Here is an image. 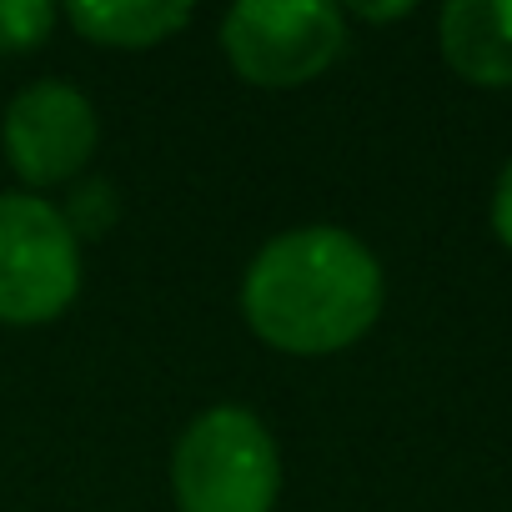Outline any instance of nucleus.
Wrapping results in <instances>:
<instances>
[{
  "label": "nucleus",
  "mask_w": 512,
  "mask_h": 512,
  "mask_svg": "<svg viewBox=\"0 0 512 512\" xmlns=\"http://www.w3.org/2000/svg\"><path fill=\"white\" fill-rule=\"evenodd\" d=\"M382 267L342 226H297L272 236L241 282L251 332L277 352L322 357L362 342L382 317Z\"/></svg>",
  "instance_id": "obj_1"
},
{
  "label": "nucleus",
  "mask_w": 512,
  "mask_h": 512,
  "mask_svg": "<svg viewBox=\"0 0 512 512\" xmlns=\"http://www.w3.org/2000/svg\"><path fill=\"white\" fill-rule=\"evenodd\" d=\"M181 512H272L282 492V457L262 417L246 407L201 412L171 457Z\"/></svg>",
  "instance_id": "obj_2"
},
{
  "label": "nucleus",
  "mask_w": 512,
  "mask_h": 512,
  "mask_svg": "<svg viewBox=\"0 0 512 512\" xmlns=\"http://www.w3.org/2000/svg\"><path fill=\"white\" fill-rule=\"evenodd\" d=\"M221 51L241 81L287 91L337 66L347 21L327 0H241L221 16Z\"/></svg>",
  "instance_id": "obj_3"
},
{
  "label": "nucleus",
  "mask_w": 512,
  "mask_h": 512,
  "mask_svg": "<svg viewBox=\"0 0 512 512\" xmlns=\"http://www.w3.org/2000/svg\"><path fill=\"white\" fill-rule=\"evenodd\" d=\"M81 292V236L76 226L26 196H0V322L41 327L56 322Z\"/></svg>",
  "instance_id": "obj_4"
},
{
  "label": "nucleus",
  "mask_w": 512,
  "mask_h": 512,
  "mask_svg": "<svg viewBox=\"0 0 512 512\" xmlns=\"http://www.w3.org/2000/svg\"><path fill=\"white\" fill-rule=\"evenodd\" d=\"M0 141H6V156H11L21 181L56 186V181H71L91 161V151H96V111H91V101L76 86L36 81V86H26L11 101L6 126H0Z\"/></svg>",
  "instance_id": "obj_5"
},
{
  "label": "nucleus",
  "mask_w": 512,
  "mask_h": 512,
  "mask_svg": "<svg viewBox=\"0 0 512 512\" xmlns=\"http://www.w3.org/2000/svg\"><path fill=\"white\" fill-rule=\"evenodd\" d=\"M442 61L482 91L512 86V0H452L437 16Z\"/></svg>",
  "instance_id": "obj_6"
},
{
  "label": "nucleus",
  "mask_w": 512,
  "mask_h": 512,
  "mask_svg": "<svg viewBox=\"0 0 512 512\" xmlns=\"http://www.w3.org/2000/svg\"><path fill=\"white\" fill-rule=\"evenodd\" d=\"M66 21L96 46L146 51L181 31L191 21V6H176V0H96V6H71Z\"/></svg>",
  "instance_id": "obj_7"
},
{
  "label": "nucleus",
  "mask_w": 512,
  "mask_h": 512,
  "mask_svg": "<svg viewBox=\"0 0 512 512\" xmlns=\"http://www.w3.org/2000/svg\"><path fill=\"white\" fill-rule=\"evenodd\" d=\"M56 11L46 0H0V51H36L46 46Z\"/></svg>",
  "instance_id": "obj_8"
},
{
  "label": "nucleus",
  "mask_w": 512,
  "mask_h": 512,
  "mask_svg": "<svg viewBox=\"0 0 512 512\" xmlns=\"http://www.w3.org/2000/svg\"><path fill=\"white\" fill-rule=\"evenodd\" d=\"M492 231H497V241L512 251V161L502 166V176H497V186H492Z\"/></svg>",
  "instance_id": "obj_9"
},
{
  "label": "nucleus",
  "mask_w": 512,
  "mask_h": 512,
  "mask_svg": "<svg viewBox=\"0 0 512 512\" xmlns=\"http://www.w3.org/2000/svg\"><path fill=\"white\" fill-rule=\"evenodd\" d=\"M357 16H367V21H392V16H412V6H362Z\"/></svg>",
  "instance_id": "obj_10"
}]
</instances>
